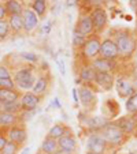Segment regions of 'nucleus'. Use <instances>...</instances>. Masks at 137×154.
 Instances as JSON below:
<instances>
[{"instance_id": "aec40b11", "label": "nucleus", "mask_w": 137, "mask_h": 154, "mask_svg": "<svg viewBox=\"0 0 137 154\" xmlns=\"http://www.w3.org/2000/svg\"><path fill=\"white\" fill-rule=\"evenodd\" d=\"M22 119L21 115H14V113H7V112H0V127L2 128H10L12 125L21 124Z\"/></svg>"}, {"instance_id": "09e8293b", "label": "nucleus", "mask_w": 137, "mask_h": 154, "mask_svg": "<svg viewBox=\"0 0 137 154\" xmlns=\"http://www.w3.org/2000/svg\"><path fill=\"white\" fill-rule=\"evenodd\" d=\"M0 128H2V127H0Z\"/></svg>"}, {"instance_id": "f704fd0d", "label": "nucleus", "mask_w": 137, "mask_h": 154, "mask_svg": "<svg viewBox=\"0 0 137 154\" xmlns=\"http://www.w3.org/2000/svg\"><path fill=\"white\" fill-rule=\"evenodd\" d=\"M7 143H8V140H7V137H6V130L0 128V151L6 147Z\"/></svg>"}, {"instance_id": "bb28decb", "label": "nucleus", "mask_w": 137, "mask_h": 154, "mask_svg": "<svg viewBox=\"0 0 137 154\" xmlns=\"http://www.w3.org/2000/svg\"><path fill=\"white\" fill-rule=\"evenodd\" d=\"M10 25V30L15 34L24 32V19H22V15H11V17L7 18Z\"/></svg>"}, {"instance_id": "dca6fc26", "label": "nucleus", "mask_w": 137, "mask_h": 154, "mask_svg": "<svg viewBox=\"0 0 137 154\" xmlns=\"http://www.w3.org/2000/svg\"><path fill=\"white\" fill-rule=\"evenodd\" d=\"M22 19H24V32L26 33H32L38 26V17L29 7H25V11L22 14Z\"/></svg>"}, {"instance_id": "ddd939ff", "label": "nucleus", "mask_w": 137, "mask_h": 154, "mask_svg": "<svg viewBox=\"0 0 137 154\" xmlns=\"http://www.w3.org/2000/svg\"><path fill=\"white\" fill-rule=\"evenodd\" d=\"M90 67L95 70V72H113L117 68V61L114 60H108L104 57H96L95 60L90 61Z\"/></svg>"}, {"instance_id": "a878e982", "label": "nucleus", "mask_w": 137, "mask_h": 154, "mask_svg": "<svg viewBox=\"0 0 137 154\" xmlns=\"http://www.w3.org/2000/svg\"><path fill=\"white\" fill-rule=\"evenodd\" d=\"M67 132H70V128L67 127L66 124H63V123H58V124L52 125V127L50 128V131H48V137L54 138V139H60L63 135H66Z\"/></svg>"}, {"instance_id": "473e14b6", "label": "nucleus", "mask_w": 137, "mask_h": 154, "mask_svg": "<svg viewBox=\"0 0 137 154\" xmlns=\"http://www.w3.org/2000/svg\"><path fill=\"white\" fill-rule=\"evenodd\" d=\"M0 79H12V75L10 72L8 67L4 64H0Z\"/></svg>"}, {"instance_id": "c9c22d12", "label": "nucleus", "mask_w": 137, "mask_h": 154, "mask_svg": "<svg viewBox=\"0 0 137 154\" xmlns=\"http://www.w3.org/2000/svg\"><path fill=\"white\" fill-rule=\"evenodd\" d=\"M56 64H58L59 71H60V75H62V76H66V70H64V63H63V60H60V59H56Z\"/></svg>"}, {"instance_id": "4be33fe9", "label": "nucleus", "mask_w": 137, "mask_h": 154, "mask_svg": "<svg viewBox=\"0 0 137 154\" xmlns=\"http://www.w3.org/2000/svg\"><path fill=\"white\" fill-rule=\"evenodd\" d=\"M4 7L7 11V18L11 15H22L25 11V4H22L18 0H7L4 2Z\"/></svg>"}, {"instance_id": "7ed1b4c3", "label": "nucleus", "mask_w": 137, "mask_h": 154, "mask_svg": "<svg viewBox=\"0 0 137 154\" xmlns=\"http://www.w3.org/2000/svg\"><path fill=\"white\" fill-rule=\"evenodd\" d=\"M102 137L106 139V142L111 146H121L128 140V135L115 124V122H110L102 131Z\"/></svg>"}, {"instance_id": "ea45409f", "label": "nucleus", "mask_w": 137, "mask_h": 154, "mask_svg": "<svg viewBox=\"0 0 137 154\" xmlns=\"http://www.w3.org/2000/svg\"><path fill=\"white\" fill-rule=\"evenodd\" d=\"M130 7L133 8V11L137 14V0H132V2H130Z\"/></svg>"}, {"instance_id": "5701e85b", "label": "nucleus", "mask_w": 137, "mask_h": 154, "mask_svg": "<svg viewBox=\"0 0 137 154\" xmlns=\"http://www.w3.org/2000/svg\"><path fill=\"white\" fill-rule=\"evenodd\" d=\"M58 150H59L58 140L48 137V135H45V138H44L43 142H41L40 151H43V153H45V154H55Z\"/></svg>"}, {"instance_id": "9b49d317", "label": "nucleus", "mask_w": 137, "mask_h": 154, "mask_svg": "<svg viewBox=\"0 0 137 154\" xmlns=\"http://www.w3.org/2000/svg\"><path fill=\"white\" fill-rule=\"evenodd\" d=\"M115 85V75L113 72H96L92 87L96 86L102 91H108Z\"/></svg>"}, {"instance_id": "0eeeda50", "label": "nucleus", "mask_w": 137, "mask_h": 154, "mask_svg": "<svg viewBox=\"0 0 137 154\" xmlns=\"http://www.w3.org/2000/svg\"><path fill=\"white\" fill-rule=\"evenodd\" d=\"M108 143L102 137L100 132H93L89 134L86 139V151L88 153H95V154H104L107 151Z\"/></svg>"}, {"instance_id": "f03ea898", "label": "nucleus", "mask_w": 137, "mask_h": 154, "mask_svg": "<svg viewBox=\"0 0 137 154\" xmlns=\"http://www.w3.org/2000/svg\"><path fill=\"white\" fill-rule=\"evenodd\" d=\"M36 79H37V76L34 74L33 66H21L12 74V81H14L15 87L18 90L32 91L33 86L36 83Z\"/></svg>"}, {"instance_id": "e433bc0d", "label": "nucleus", "mask_w": 137, "mask_h": 154, "mask_svg": "<svg viewBox=\"0 0 137 154\" xmlns=\"http://www.w3.org/2000/svg\"><path fill=\"white\" fill-rule=\"evenodd\" d=\"M71 96H73L74 106H78V105H80V98H78V90H77V89H73V90H71Z\"/></svg>"}, {"instance_id": "b1692460", "label": "nucleus", "mask_w": 137, "mask_h": 154, "mask_svg": "<svg viewBox=\"0 0 137 154\" xmlns=\"http://www.w3.org/2000/svg\"><path fill=\"white\" fill-rule=\"evenodd\" d=\"M21 91L18 89H0V102H15L19 101Z\"/></svg>"}, {"instance_id": "423d86ee", "label": "nucleus", "mask_w": 137, "mask_h": 154, "mask_svg": "<svg viewBox=\"0 0 137 154\" xmlns=\"http://www.w3.org/2000/svg\"><path fill=\"white\" fill-rule=\"evenodd\" d=\"M6 137L8 142L15 143V145H18L22 149V146L28 140V130L24 124L12 125L10 128H6Z\"/></svg>"}, {"instance_id": "49530a36", "label": "nucleus", "mask_w": 137, "mask_h": 154, "mask_svg": "<svg viewBox=\"0 0 137 154\" xmlns=\"http://www.w3.org/2000/svg\"><path fill=\"white\" fill-rule=\"evenodd\" d=\"M86 154H95V153H88V151H86Z\"/></svg>"}, {"instance_id": "7c9ffc66", "label": "nucleus", "mask_w": 137, "mask_h": 154, "mask_svg": "<svg viewBox=\"0 0 137 154\" xmlns=\"http://www.w3.org/2000/svg\"><path fill=\"white\" fill-rule=\"evenodd\" d=\"M85 41H86V38L81 34H77V33H74L73 38H71V44H73V47L76 48V49H82Z\"/></svg>"}, {"instance_id": "a19ab883", "label": "nucleus", "mask_w": 137, "mask_h": 154, "mask_svg": "<svg viewBox=\"0 0 137 154\" xmlns=\"http://www.w3.org/2000/svg\"><path fill=\"white\" fill-rule=\"evenodd\" d=\"M30 153V147H24V149H21L19 154H29Z\"/></svg>"}, {"instance_id": "f257e3e1", "label": "nucleus", "mask_w": 137, "mask_h": 154, "mask_svg": "<svg viewBox=\"0 0 137 154\" xmlns=\"http://www.w3.org/2000/svg\"><path fill=\"white\" fill-rule=\"evenodd\" d=\"M114 42L121 59H130L137 51V38L130 30H119L114 34Z\"/></svg>"}, {"instance_id": "6ab92c4d", "label": "nucleus", "mask_w": 137, "mask_h": 154, "mask_svg": "<svg viewBox=\"0 0 137 154\" xmlns=\"http://www.w3.org/2000/svg\"><path fill=\"white\" fill-rule=\"evenodd\" d=\"M95 70L90 67L89 63H85L84 66H81L78 71V79L82 82L84 85H88V86H92L93 85V81H95Z\"/></svg>"}, {"instance_id": "de8ad7c7", "label": "nucleus", "mask_w": 137, "mask_h": 154, "mask_svg": "<svg viewBox=\"0 0 137 154\" xmlns=\"http://www.w3.org/2000/svg\"><path fill=\"white\" fill-rule=\"evenodd\" d=\"M136 79H137V70H136Z\"/></svg>"}, {"instance_id": "9d476101", "label": "nucleus", "mask_w": 137, "mask_h": 154, "mask_svg": "<svg viewBox=\"0 0 137 154\" xmlns=\"http://www.w3.org/2000/svg\"><path fill=\"white\" fill-rule=\"evenodd\" d=\"M40 101H41V97L33 94L32 91H25L24 94H21V98H19L21 111L30 113V112H33L40 105Z\"/></svg>"}, {"instance_id": "4468645a", "label": "nucleus", "mask_w": 137, "mask_h": 154, "mask_svg": "<svg viewBox=\"0 0 137 154\" xmlns=\"http://www.w3.org/2000/svg\"><path fill=\"white\" fill-rule=\"evenodd\" d=\"M115 89H117V93L121 98H126L128 100L132 94L136 93L134 90V86L132 85L130 81H128L123 76H119V78H115Z\"/></svg>"}, {"instance_id": "1a4fd4ad", "label": "nucleus", "mask_w": 137, "mask_h": 154, "mask_svg": "<svg viewBox=\"0 0 137 154\" xmlns=\"http://www.w3.org/2000/svg\"><path fill=\"white\" fill-rule=\"evenodd\" d=\"M74 33L77 34L84 35L85 38L90 37L92 34H95V29H93V23H92V19H90V15L88 12L81 14L77 19L76 27H74Z\"/></svg>"}, {"instance_id": "f8f14e48", "label": "nucleus", "mask_w": 137, "mask_h": 154, "mask_svg": "<svg viewBox=\"0 0 137 154\" xmlns=\"http://www.w3.org/2000/svg\"><path fill=\"white\" fill-rule=\"evenodd\" d=\"M100 57L108 59V60L117 61L119 59V53H118V48L115 45L113 38H104L102 40V45H100Z\"/></svg>"}, {"instance_id": "72a5a7b5", "label": "nucleus", "mask_w": 137, "mask_h": 154, "mask_svg": "<svg viewBox=\"0 0 137 154\" xmlns=\"http://www.w3.org/2000/svg\"><path fill=\"white\" fill-rule=\"evenodd\" d=\"M0 89H17L12 79H0Z\"/></svg>"}, {"instance_id": "58836bf2", "label": "nucleus", "mask_w": 137, "mask_h": 154, "mask_svg": "<svg viewBox=\"0 0 137 154\" xmlns=\"http://www.w3.org/2000/svg\"><path fill=\"white\" fill-rule=\"evenodd\" d=\"M52 105H54L55 108H58V109H60V102H59V98H58V97H55V98H54Z\"/></svg>"}, {"instance_id": "2f4dec72", "label": "nucleus", "mask_w": 137, "mask_h": 154, "mask_svg": "<svg viewBox=\"0 0 137 154\" xmlns=\"http://www.w3.org/2000/svg\"><path fill=\"white\" fill-rule=\"evenodd\" d=\"M19 56H21V59H24V60L29 61V63H32V64H36L38 61V56L32 52H21Z\"/></svg>"}, {"instance_id": "79ce46f5", "label": "nucleus", "mask_w": 137, "mask_h": 154, "mask_svg": "<svg viewBox=\"0 0 137 154\" xmlns=\"http://www.w3.org/2000/svg\"><path fill=\"white\" fill-rule=\"evenodd\" d=\"M55 154H74V153H69V151H64V150H60V149H59Z\"/></svg>"}, {"instance_id": "20e7f679", "label": "nucleus", "mask_w": 137, "mask_h": 154, "mask_svg": "<svg viewBox=\"0 0 137 154\" xmlns=\"http://www.w3.org/2000/svg\"><path fill=\"white\" fill-rule=\"evenodd\" d=\"M100 45H102V38L97 34H92L90 37L86 38L84 47L81 49V55L85 59L86 63H90L92 60L100 55Z\"/></svg>"}, {"instance_id": "412c9836", "label": "nucleus", "mask_w": 137, "mask_h": 154, "mask_svg": "<svg viewBox=\"0 0 137 154\" xmlns=\"http://www.w3.org/2000/svg\"><path fill=\"white\" fill-rule=\"evenodd\" d=\"M108 123L110 122H108L106 117H103V116H92V117H88L86 122H85V124H86V127L89 128L90 131L100 132V131H102L103 128L108 124Z\"/></svg>"}, {"instance_id": "4c0bfd02", "label": "nucleus", "mask_w": 137, "mask_h": 154, "mask_svg": "<svg viewBox=\"0 0 137 154\" xmlns=\"http://www.w3.org/2000/svg\"><path fill=\"white\" fill-rule=\"evenodd\" d=\"M7 19V11L6 7H4V3H0V20Z\"/></svg>"}, {"instance_id": "393cba45", "label": "nucleus", "mask_w": 137, "mask_h": 154, "mask_svg": "<svg viewBox=\"0 0 137 154\" xmlns=\"http://www.w3.org/2000/svg\"><path fill=\"white\" fill-rule=\"evenodd\" d=\"M29 8L34 12L36 15L40 18H44L45 14H47V10H48V2L47 0H33L32 3H30Z\"/></svg>"}, {"instance_id": "a18cd8bd", "label": "nucleus", "mask_w": 137, "mask_h": 154, "mask_svg": "<svg viewBox=\"0 0 137 154\" xmlns=\"http://www.w3.org/2000/svg\"><path fill=\"white\" fill-rule=\"evenodd\" d=\"M136 33H137V22H136Z\"/></svg>"}, {"instance_id": "39448f33", "label": "nucleus", "mask_w": 137, "mask_h": 154, "mask_svg": "<svg viewBox=\"0 0 137 154\" xmlns=\"http://www.w3.org/2000/svg\"><path fill=\"white\" fill-rule=\"evenodd\" d=\"M78 90V98H80V104L82 105L84 109L86 111H92L96 108V93H95V89L92 86H88V85H82L81 87L77 89Z\"/></svg>"}, {"instance_id": "c756f323", "label": "nucleus", "mask_w": 137, "mask_h": 154, "mask_svg": "<svg viewBox=\"0 0 137 154\" xmlns=\"http://www.w3.org/2000/svg\"><path fill=\"white\" fill-rule=\"evenodd\" d=\"M10 25H8V20L4 19V20H0V41H4L8 38L10 35Z\"/></svg>"}, {"instance_id": "c85d7f7f", "label": "nucleus", "mask_w": 137, "mask_h": 154, "mask_svg": "<svg viewBox=\"0 0 137 154\" xmlns=\"http://www.w3.org/2000/svg\"><path fill=\"white\" fill-rule=\"evenodd\" d=\"M125 108L129 115H137V91L126 100Z\"/></svg>"}, {"instance_id": "37998d69", "label": "nucleus", "mask_w": 137, "mask_h": 154, "mask_svg": "<svg viewBox=\"0 0 137 154\" xmlns=\"http://www.w3.org/2000/svg\"><path fill=\"white\" fill-rule=\"evenodd\" d=\"M76 3H77V2H67V4H66V6L71 7V6H76Z\"/></svg>"}, {"instance_id": "2eb2a0df", "label": "nucleus", "mask_w": 137, "mask_h": 154, "mask_svg": "<svg viewBox=\"0 0 137 154\" xmlns=\"http://www.w3.org/2000/svg\"><path fill=\"white\" fill-rule=\"evenodd\" d=\"M115 124L125 132L126 135L133 134L137 128V115H128L115 122Z\"/></svg>"}, {"instance_id": "6e6552de", "label": "nucleus", "mask_w": 137, "mask_h": 154, "mask_svg": "<svg viewBox=\"0 0 137 154\" xmlns=\"http://www.w3.org/2000/svg\"><path fill=\"white\" fill-rule=\"evenodd\" d=\"M89 15H90V19H92V23H93L95 34H100L106 29V26H107V20H108L107 11L102 6H97L90 11Z\"/></svg>"}, {"instance_id": "c03bdc74", "label": "nucleus", "mask_w": 137, "mask_h": 154, "mask_svg": "<svg viewBox=\"0 0 137 154\" xmlns=\"http://www.w3.org/2000/svg\"><path fill=\"white\" fill-rule=\"evenodd\" d=\"M36 154H45V153H43V151H40V150H38V151H37V153H36Z\"/></svg>"}, {"instance_id": "cd10ccee", "label": "nucleus", "mask_w": 137, "mask_h": 154, "mask_svg": "<svg viewBox=\"0 0 137 154\" xmlns=\"http://www.w3.org/2000/svg\"><path fill=\"white\" fill-rule=\"evenodd\" d=\"M0 112H7V113H14V115H21V105L19 101L15 102H0Z\"/></svg>"}, {"instance_id": "f3484780", "label": "nucleus", "mask_w": 137, "mask_h": 154, "mask_svg": "<svg viewBox=\"0 0 137 154\" xmlns=\"http://www.w3.org/2000/svg\"><path fill=\"white\" fill-rule=\"evenodd\" d=\"M58 145H59V149H60V150L69 151V153H76L77 149H78L77 139L71 131L67 132L66 135H63L60 139H58Z\"/></svg>"}, {"instance_id": "a211bd4d", "label": "nucleus", "mask_w": 137, "mask_h": 154, "mask_svg": "<svg viewBox=\"0 0 137 154\" xmlns=\"http://www.w3.org/2000/svg\"><path fill=\"white\" fill-rule=\"evenodd\" d=\"M50 89V75H40L36 79V83L32 89V93L38 97H44Z\"/></svg>"}]
</instances>
